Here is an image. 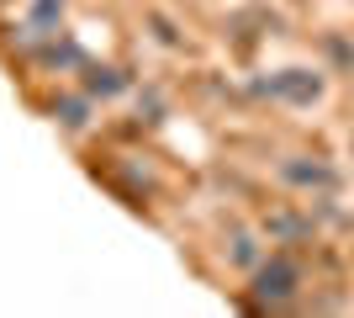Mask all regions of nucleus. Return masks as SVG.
<instances>
[{
	"label": "nucleus",
	"mask_w": 354,
	"mask_h": 318,
	"mask_svg": "<svg viewBox=\"0 0 354 318\" xmlns=\"http://www.w3.org/2000/svg\"><path fill=\"white\" fill-rule=\"evenodd\" d=\"M301 287H307V271L291 249H275L249 271V303L265 308V313H281V308L301 303Z\"/></svg>",
	"instance_id": "f257e3e1"
},
{
	"label": "nucleus",
	"mask_w": 354,
	"mask_h": 318,
	"mask_svg": "<svg viewBox=\"0 0 354 318\" xmlns=\"http://www.w3.org/2000/svg\"><path fill=\"white\" fill-rule=\"evenodd\" d=\"M328 91V69H275L270 85H259V96H275L286 106H317Z\"/></svg>",
	"instance_id": "f03ea898"
},
{
	"label": "nucleus",
	"mask_w": 354,
	"mask_h": 318,
	"mask_svg": "<svg viewBox=\"0 0 354 318\" xmlns=\"http://www.w3.org/2000/svg\"><path fill=\"white\" fill-rule=\"evenodd\" d=\"M275 175L286 186H296V191H312V197L339 191V170L328 165V159H317V154H286L281 165H275Z\"/></svg>",
	"instance_id": "7ed1b4c3"
},
{
	"label": "nucleus",
	"mask_w": 354,
	"mask_h": 318,
	"mask_svg": "<svg viewBox=\"0 0 354 318\" xmlns=\"http://www.w3.org/2000/svg\"><path fill=\"white\" fill-rule=\"evenodd\" d=\"M265 233H270V244H307L312 233H317V223H312V212L281 207V212H270V218H265Z\"/></svg>",
	"instance_id": "20e7f679"
},
{
	"label": "nucleus",
	"mask_w": 354,
	"mask_h": 318,
	"mask_svg": "<svg viewBox=\"0 0 354 318\" xmlns=\"http://www.w3.org/2000/svg\"><path fill=\"white\" fill-rule=\"evenodd\" d=\"M323 59H328V75H349L354 80V43L344 32H323Z\"/></svg>",
	"instance_id": "39448f33"
},
{
	"label": "nucleus",
	"mask_w": 354,
	"mask_h": 318,
	"mask_svg": "<svg viewBox=\"0 0 354 318\" xmlns=\"http://www.w3.org/2000/svg\"><path fill=\"white\" fill-rule=\"evenodd\" d=\"M227 260H233L238 271H254V265L265 260V244L254 239V233H243V228H233V239H227Z\"/></svg>",
	"instance_id": "423d86ee"
},
{
	"label": "nucleus",
	"mask_w": 354,
	"mask_h": 318,
	"mask_svg": "<svg viewBox=\"0 0 354 318\" xmlns=\"http://www.w3.org/2000/svg\"><path fill=\"white\" fill-rule=\"evenodd\" d=\"M349 122H354V85H349Z\"/></svg>",
	"instance_id": "0eeeda50"
}]
</instances>
